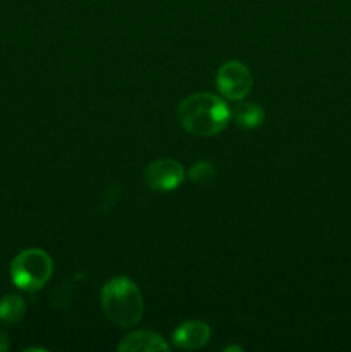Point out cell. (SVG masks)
Returning a JSON list of instances; mask_svg holds the SVG:
<instances>
[{
	"instance_id": "cell-1",
	"label": "cell",
	"mask_w": 351,
	"mask_h": 352,
	"mask_svg": "<svg viewBox=\"0 0 351 352\" xmlns=\"http://www.w3.org/2000/svg\"><path fill=\"white\" fill-rule=\"evenodd\" d=\"M231 113L226 102L210 93L188 96L178 107L179 124L195 136H215L222 133L229 124Z\"/></svg>"
},
{
	"instance_id": "cell-10",
	"label": "cell",
	"mask_w": 351,
	"mask_h": 352,
	"mask_svg": "<svg viewBox=\"0 0 351 352\" xmlns=\"http://www.w3.org/2000/svg\"><path fill=\"white\" fill-rule=\"evenodd\" d=\"M215 177V167L209 160H200L189 168V179L196 184H209Z\"/></svg>"
},
{
	"instance_id": "cell-2",
	"label": "cell",
	"mask_w": 351,
	"mask_h": 352,
	"mask_svg": "<svg viewBox=\"0 0 351 352\" xmlns=\"http://www.w3.org/2000/svg\"><path fill=\"white\" fill-rule=\"evenodd\" d=\"M102 308L114 325L123 329L136 325L145 308L140 287L127 277L110 278L102 289Z\"/></svg>"
},
{
	"instance_id": "cell-12",
	"label": "cell",
	"mask_w": 351,
	"mask_h": 352,
	"mask_svg": "<svg viewBox=\"0 0 351 352\" xmlns=\"http://www.w3.org/2000/svg\"><path fill=\"white\" fill-rule=\"evenodd\" d=\"M229 351H237V352H241L243 349H241V347H236V346H229V347H226V349H224V352H229Z\"/></svg>"
},
{
	"instance_id": "cell-5",
	"label": "cell",
	"mask_w": 351,
	"mask_h": 352,
	"mask_svg": "<svg viewBox=\"0 0 351 352\" xmlns=\"http://www.w3.org/2000/svg\"><path fill=\"white\" fill-rule=\"evenodd\" d=\"M184 167L172 158H162L150 164L145 170V182L153 191L169 192L178 189L184 181Z\"/></svg>"
},
{
	"instance_id": "cell-3",
	"label": "cell",
	"mask_w": 351,
	"mask_h": 352,
	"mask_svg": "<svg viewBox=\"0 0 351 352\" xmlns=\"http://www.w3.org/2000/svg\"><path fill=\"white\" fill-rule=\"evenodd\" d=\"M54 272V263L48 253L38 248H30L17 254L10 263V277L17 289L36 292L45 287Z\"/></svg>"
},
{
	"instance_id": "cell-6",
	"label": "cell",
	"mask_w": 351,
	"mask_h": 352,
	"mask_svg": "<svg viewBox=\"0 0 351 352\" xmlns=\"http://www.w3.org/2000/svg\"><path fill=\"white\" fill-rule=\"evenodd\" d=\"M176 347L182 351H196L206 346L210 340V327L200 320H189L181 323L172 333Z\"/></svg>"
},
{
	"instance_id": "cell-9",
	"label": "cell",
	"mask_w": 351,
	"mask_h": 352,
	"mask_svg": "<svg viewBox=\"0 0 351 352\" xmlns=\"http://www.w3.org/2000/svg\"><path fill=\"white\" fill-rule=\"evenodd\" d=\"M26 302L23 298L16 294H9L0 299V320L3 323H17L24 316Z\"/></svg>"
},
{
	"instance_id": "cell-11",
	"label": "cell",
	"mask_w": 351,
	"mask_h": 352,
	"mask_svg": "<svg viewBox=\"0 0 351 352\" xmlns=\"http://www.w3.org/2000/svg\"><path fill=\"white\" fill-rule=\"evenodd\" d=\"M7 349H9V340H7L6 333H3L2 330H0V352H3V351H7Z\"/></svg>"
},
{
	"instance_id": "cell-7",
	"label": "cell",
	"mask_w": 351,
	"mask_h": 352,
	"mask_svg": "<svg viewBox=\"0 0 351 352\" xmlns=\"http://www.w3.org/2000/svg\"><path fill=\"white\" fill-rule=\"evenodd\" d=\"M117 349L123 352H167L171 347L158 333L150 332V330H138V332L129 333L117 346Z\"/></svg>"
},
{
	"instance_id": "cell-4",
	"label": "cell",
	"mask_w": 351,
	"mask_h": 352,
	"mask_svg": "<svg viewBox=\"0 0 351 352\" xmlns=\"http://www.w3.org/2000/svg\"><path fill=\"white\" fill-rule=\"evenodd\" d=\"M215 85L222 96L227 100L240 102L250 93L253 86V78H251L250 69L237 60H229L222 64L217 71Z\"/></svg>"
},
{
	"instance_id": "cell-8",
	"label": "cell",
	"mask_w": 351,
	"mask_h": 352,
	"mask_svg": "<svg viewBox=\"0 0 351 352\" xmlns=\"http://www.w3.org/2000/svg\"><path fill=\"white\" fill-rule=\"evenodd\" d=\"M233 119L243 129H255L262 126L265 119V112L260 105L253 102H244L233 110Z\"/></svg>"
}]
</instances>
